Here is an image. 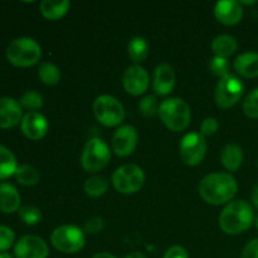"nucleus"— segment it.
<instances>
[{
	"mask_svg": "<svg viewBox=\"0 0 258 258\" xmlns=\"http://www.w3.org/2000/svg\"><path fill=\"white\" fill-rule=\"evenodd\" d=\"M71 8L68 0H43L40 3V13L48 20H58L64 17Z\"/></svg>",
	"mask_w": 258,
	"mask_h": 258,
	"instance_id": "21",
	"label": "nucleus"
},
{
	"mask_svg": "<svg viewBox=\"0 0 258 258\" xmlns=\"http://www.w3.org/2000/svg\"><path fill=\"white\" fill-rule=\"evenodd\" d=\"M15 178H17L18 183L22 184V185L33 186L39 183L40 173L33 165L23 164V165L18 166L17 171H15Z\"/></svg>",
	"mask_w": 258,
	"mask_h": 258,
	"instance_id": "25",
	"label": "nucleus"
},
{
	"mask_svg": "<svg viewBox=\"0 0 258 258\" xmlns=\"http://www.w3.org/2000/svg\"><path fill=\"white\" fill-rule=\"evenodd\" d=\"M219 122L217 118L214 117H207L201 125V134L206 138V136H213L214 134L218 131Z\"/></svg>",
	"mask_w": 258,
	"mask_h": 258,
	"instance_id": "34",
	"label": "nucleus"
},
{
	"mask_svg": "<svg viewBox=\"0 0 258 258\" xmlns=\"http://www.w3.org/2000/svg\"><path fill=\"white\" fill-rule=\"evenodd\" d=\"M214 17L224 25H237L243 18V8L237 0H221L214 5Z\"/></svg>",
	"mask_w": 258,
	"mask_h": 258,
	"instance_id": "14",
	"label": "nucleus"
},
{
	"mask_svg": "<svg viewBox=\"0 0 258 258\" xmlns=\"http://www.w3.org/2000/svg\"><path fill=\"white\" fill-rule=\"evenodd\" d=\"M15 234L12 228L0 224V253L8 251L14 244Z\"/></svg>",
	"mask_w": 258,
	"mask_h": 258,
	"instance_id": "33",
	"label": "nucleus"
},
{
	"mask_svg": "<svg viewBox=\"0 0 258 258\" xmlns=\"http://www.w3.org/2000/svg\"><path fill=\"white\" fill-rule=\"evenodd\" d=\"M241 258H258V238L252 239L242 251Z\"/></svg>",
	"mask_w": 258,
	"mask_h": 258,
	"instance_id": "36",
	"label": "nucleus"
},
{
	"mask_svg": "<svg viewBox=\"0 0 258 258\" xmlns=\"http://www.w3.org/2000/svg\"><path fill=\"white\" fill-rule=\"evenodd\" d=\"M209 71H211L214 76H218V77L221 78L231 75V73H229L228 59H227V58L214 55L211 59V62H209Z\"/></svg>",
	"mask_w": 258,
	"mask_h": 258,
	"instance_id": "31",
	"label": "nucleus"
},
{
	"mask_svg": "<svg viewBox=\"0 0 258 258\" xmlns=\"http://www.w3.org/2000/svg\"><path fill=\"white\" fill-rule=\"evenodd\" d=\"M19 218L28 226H35L43 219L42 212L34 206H25L19 209Z\"/></svg>",
	"mask_w": 258,
	"mask_h": 258,
	"instance_id": "29",
	"label": "nucleus"
},
{
	"mask_svg": "<svg viewBox=\"0 0 258 258\" xmlns=\"http://www.w3.org/2000/svg\"><path fill=\"white\" fill-rule=\"evenodd\" d=\"M128 57L134 63H141L148 58L149 55V44L145 38L134 37L127 45Z\"/></svg>",
	"mask_w": 258,
	"mask_h": 258,
	"instance_id": "24",
	"label": "nucleus"
},
{
	"mask_svg": "<svg viewBox=\"0 0 258 258\" xmlns=\"http://www.w3.org/2000/svg\"><path fill=\"white\" fill-rule=\"evenodd\" d=\"M38 77L44 85L55 86L60 81V71L50 62H43L38 68Z\"/></svg>",
	"mask_w": 258,
	"mask_h": 258,
	"instance_id": "26",
	"label": "nucleus"
},
{
	"mask_svg": "<svg viewBox=\"0 0 258 258\" xmlns=\"http://www.w3.org/2000/svg\"><path fill=\"white\" fill-rule=\"evenodd\" d=\"M123 88L133 96H140L145 93L149 88V75L144 67L139 64L130 66L123 72L122 76Z\"/></svg>",
	"mask_w": 258,
	"mask_h": 258,
	"instance_id": "13",
	"label": "nucleus"
},
{
	"mask_svg": "<svg viewBox=\"0 0 258 258\" xmlns=\"http://www.w3.org/2000/svg\"><path fill=\"white\" fill-rule=\"evenodd\" d=\"M175 87V73L173 67L166 63H161L154 71L153 88L156 95L166 96Z\"/></svg>",
	"mask_w": 258,
	"mask_h": 258,
	"instance_id": "17",
	"label": "nucleus"
},
{
	"mask_svg": "<svg viewBox=\"0 0 258 258\" xmlns=\"http://www.w3.org/2000/svg\"><path fill=\"white\" fill-rule=\"evenodd\" d=\"M23 134L30 140H40L44 138L48 133V121L44 115L39 112H28L23 116V120L20 122Z\"/></svg>",
	"mask_w": 258,
	"mask_h": 258,
	"instance_id": "15",
	"label": "nucleus"
},
{
	"mask_svg": "<svg viewBox=\"0 0 258 258\" xmlns=\"http://www.w3.org/2000/svg\"><path fill=\"white\" fill-rule=\"evenodd\" d=\"M163 258H189L188 251L183 246H171L168 251L165 252Z\"/></svg>",
	"mask_w": 258,
	"mask_h": 258,
	"instance_id": "37",
	"label": "nucleus"
},
{
	"mask_svg": "<svg viewBox=\"0 0 258 258\" xmlns=\"http://www.w3.org/2000/svg\"><path fill=\"white\" fill-rule=\"evenodd\" d=\"M20 209V194L10 183L0 184V211L12 214Z\"/></svg>",
	"mask_w": 258,
	"mask_h": 258,
	"instance_id": "18",
	"label": "nucleus"
},
{
	"mask_svg": "<svg viewBox=\"0 0 258 258\" xmlns=\"http://www.w3.org/2000/svg\"><path fill=\"white\" fill-rule=\"evenodd\" d=\"M42 57L39 43L29 37H20L13 40L7 48V59L15 67H32Z\"/></svg>",
	"mask_w": 258,
	"mask_h": 258,
	"instance_id": "4",
	"label": "nucleus"
},
{
	"mask_svg": "<svg viewBox=\"0 0 258 258\" xmlns=\"http://www.w3.org/2000/svg\"><path fill=\"white\" fill-rule=\"evenodd\" d=\"M233 67L238 75L244 78L258 77V53L246 52L234 59Z\"/></svg>",
	"mask_w": 258,
	"mask_h": 258,
	"instance_id": "19",
	"label": "nucleus"
},
{
	"mask_svg": "<svg viewBox=\"0 0 258 258\" xmlns=\"http://www.w3.org/2000/svg\"><path fill=\"white\" fill-rule=\"evenodd\" d=\"M243 112L249 118H258V88L252 91L243 101Z\"/></svg>",
	"mask_w": 258,
	"mask_h": 258,
	"instance_id": "32",
	"label": "nucleus"
},
{
	"mask_svg": "<svg viewBox=\"0 0 258 258\" xmlns=\"http://www.w3.org/2000/svg\"><path fill=\"white\" fill-rule=\"evenodd\" d=\"M241 5H253V4H257V0H252V2H246V0H241Z\"/></svg>",
	"mask_w": 258,
	"mask_h": 258,
	"instance_id": "41",
	"label": "nucleus"
},
{
	"mask_svg": "<svg viewBox=\"0 0 258 258\" xmlns=\"http://www.w3.org/2000/svg\"><path fill=\"white\" fill-rule=\"evenodd\" d=\"M19 103L22 107L25 108V110L30 111V112H35L37 110L42 108L43 97L39 92H37V91H27V92L20 97Z\"/></svg>",
	"mask_w": 258,
	"mask_h": 258,
	"instance_id": "28",
	"label": "nucleus"
},
{
	"mask_svg": "<svg viewBox=\"0 0 258 258\" xmlns=\"http://www.w3.org/2000/svg\"><path fill=\"white\" fill-rule=\"evenodd\" d=\"M23 111L19 101L0 97V128H12L22 122Z\"/></svg>",
	"mask_w": 258,
	"mask_h": 258,
	"instance_id": "16",
	"label": "nucleus"
},
{
	"mask_svg": "<svg viewBox=\"0 0 258 258\" xmlns=\"http://www.w3.org/2000/svg\"><path fill=\"white\" fill-rule=\"evenodd\" d=\"M221 161L228 171H237L243 164V150L238 144H227L222 149Z\"/></svg>",
	"mask_w": 258,
	"mask_h": 258,
	"instance_id": "20",
	"label": "nucleus"
},
{
	"mask_svg": "<svg viewBox=\"0 0 258 258\" xmlns=\"http://www.w3.org/2000/svg\"><path fill=\"white\" fill-rule=\"evenodd\" d=\"M93 115L106 127L118 126L125 118V108L116 97L110 95L98 96L93 102Z\"/></svg>",
	"mask_w": 258,
	"mask_h": 258,
	"instance_id": "8",
	"label": "nucleus"
},
{
	"mask_svg": "<svg viewBox=\"0 0 258 258\" xmlns=\"http://www.w3.org/2000/svg\"><path fill=\"white\" fill-rule=\"evenodd\" d=\"M105 227V221L101 217H93V218H90L85 223V232L90 234H97L100 233L101 231Z\"/></svg>",
	"mask_w": 258,
	"mask_h": 258,
	"instance_id": "35",
	"label": "nucleus"
},
{
	"mask_svg": "<svg viewBox=\"0 0 258 258\" xmlns=\"http://www.w3.org/2000/svg\"><path fill=\"white\" fill-rule=\"evenodd\" d=\"M251 201H252V204H253V206L258 209V184L256 186H254L253 190H252Z\"/></svg>",
	"mask_w": 258,
	"mask_h": 258,
	"instance_id": "38",
	"label": "nucleus"
},
{
	"mask_svg": "<svg viewBox=\"0 0 258 258\" xmlns=\"http://www.w3.org/2000/svg\"><path fill=\"white\" fill-rule=\"evenodd\" d=\"M212 50H213L214 54L217 57L222 58H228L232 54H234V52L238 48V42L234 37L229 34H221L217 35L213 40H212Z\"/></svg>",
	"mask_w": 258,
	"mask_h": 258,
	"instance_id": "22",
	"label": "nucleus"
},
{
	"mask_svg": "<svg viewBox=\"0 0 258 258\" xmlns=\"http://www.w3.org/2000/svg\"><path fill=\"white\" fill-rule=\"evenodd\" d=\"M138 141L139 134L136 128L131 125H123L120 126L113 134L111 146L116 155L120 158H126L135 151Z\"/></svg>",
	"mask_w": 258,
	"mask_h": 258,
	"instance_id": "11",
	"label": "nucleus"
},
{
	"mask_svg": "<svg viewBox=\"0 0 258 258\" xmlns=\"http://www.w3.org/2000/svg\"><path fill=\"white\" fill-rule=\"evenodd\" d=\"M14 256L17 258H48L49 247L40 237L28 234L15 243Z\"/></svg>",
	"mask_w": 258,
	"mask_h": 258,
	"instance_id": "12",
	"label": "nucleus"
},
{
	"mask_svg": "<svg viewBox=\"0 0 258 258\" xmlns=\"http://www.w3.org/2000/svg\"><path fill=\"white\" fill-rule=\"evenodd\" d=\"M254 222V212L246 201H233L227 204L219 214V226L227 234H239L251 228Z\"/></svg>",
	"mask_w": 258,
	"mask_h": 258,
	"instance_id": "2",
	"label": "nucleus"
},
{
	"mask_svg": "<svg viewBox=\"0 0 258 258\" xmlns=\"http://www.w3.org/2000/svg\"><path fill=\"white\" fill-rule=\"evenodd\" d=\"M254 223H256V228L258 229V217L256 218V221H254Z\"/></svg>",
	"mask_w": 258,
	"mask_h": 258,
	"instance_id": "43",
	"label": "nucleus"
},
{
	"mask_svg": "<svg viewBox=\"0 0 258 258\" xmlns=\"http://www.w3.org/2000/svg\"><path fill=\"white\" fill-rule=\"evenodd\" d=\"M159 107L160 105L158 102V98L153 95L145 96L139 103V110H140L141 115L149 118L159 115Z\"/></svg>",
	"mask_w": 258,
	"mask_h": 258,
	"instance_id": "30",
	"label": "nucleus"
},
{
	"mask_svg": "<svg viewBox=\"0 0 258 258\" xmlns=\"http://www.w3.org/2000/svg\"><path fill=\"white\" fill-rule=\"evenodd\" d=\"M243 83L236 76L228 75L221 78L216 87V92H214V100H216L217 106L221 108L233 107L243 96Z\"/></svg>",
	"mask_w": 258,
	"mask_h": 258,
	"instance_id": "10",
	"label": "nucleus"
},
{
	"mask_svg": "<svg viewBox=\"0 0 258 258\" xmlns=\"http://www.w3.org/2000/svg\"><path fill=\"white\" fill-rule=\"evenodd\" d=\"M92 258H117L113 254L107 253V252H100V253H96L95 256H92Z\"/></svg>",
	"mask_w": 258,
	"mask_h": 258,
	"instance_id": "39",
	"label": "nucleus"
},
{
	"mask_svg": "<svg viewBox=\"0 0 258 258\" xmlns=\"http://www.w3.org/2000/svg\"><path fill=\"white\" fill-rule=\"evenodd\" d=\"M111 183L116 191L121 194H135L145 183V173L135 164H126L116 169L111 178Z\"/></svg>",
	"mask_w": 258,
	"mask_h": 258,
	"instance_id": "7",
	"label": "nucleus"
},
{
	"mask_svg": "<svg viewBox=\"0 0 258 258\" xmlns=\"http://www.w3.org/2000/svg\"><path fill=\"white\" fill-rule=\"evenodd\" d=\"M159 117L164 125L174 133L184 131L191 120L190 106L178 97L166 98L160 103Z\"/></svg>",
	"mask_w": 258,
	"mask_h": 258,
	"instance_id": "3",
	"label": "nucleus"
},
{
	"mask_svg": "<svg viewBox=\"0 0 258 258\" xmlns=\"http://www.w3.org/2000/svg\"><path fill=\"white\" fill-rule=\"evenodd\" d=\"M198 190L204 202L222 206L231 203L238 190V183L229 173H211L202 179Z\"/></svg>",
	"mask_w": 258,
	"mask_h": 258,
	"instance_id": "1",
	"label": "nucleus"
},
{
	"mask_svg": "<svg viewBox=\"0 0 258 258\" xmlns=\"http://www.w3.org/2000/svg\"><path fill=\"white\" fill-rule=\"evenodd\" d=\"M17 169L18 161L15 155L7 146L0 144V180H5L12 175H15Z\"/></svg>",
	"mask_w": 258,
	"mask_h": 258,
	"instance_id": "23",
	"label": "nucleus"
},
{
	"mask_svg": "<svg viewBox=\"0 0 258 258\" xmlns=\"http://www.w3.org/2000/svg\"><path fill=\"white\" fill-rule=\"evenodd\" d=\"M207 140L201 133H189L181 139L179 155L185 165L197 166L203 161L207 154Z\"/></svg>",
	"mask_w": 258,
	"mask_h": 258,
	"instance_id": "9",
	"label": "nucleus"
},
{
	"mask_svg": "<svg viewBox=\"0 0 258 258\" xmlns=\"http://www.w3.org/2000/svg\"><path fill=\"white\" fill-rule=\"evenodd\" d=\"M111 151L107 144L100 138H93L86 143L81 154V165L88 173H98L107 166Z\"/></svg>",
	"mask_w": 258,
	"mask_h": 258,
	"instance_id": "5",
	"label": "nucleus"
},
{
	"mask_svg": "<svg viewBox=\"0 0 258 258\" xmlns=\"http://www.w3.org/2000/svg\"><path fill=\"white\" fill-rule=\"evenodd\" d=\"M83 188H85V191L87 196L92 197V198H98V197H102L107 191L108 181L103 176L93 175L90 176L85 181V186Z\"/></svg>",
	"mask_w": 258,
	"mask_h": 258,
	"instance_id": "27",
	"label": "nucleus"
},
{
	"mask_svg": "<svg viewBox=\"0 0 258 258\" xmlns=\"http://www.w3.org/2000/svg\"><path fill=\"white\" fill-rule=\"evenodd\" d=\"M125 258H146V256L144 253H141V252H131Z\"/></svg>",
	"mask_w": 258,
	"mask_h": 258,
	"instance_id": "40",
	"label": "nucleus"
},
{
	"mask_svg": "<svg viewBox=\"0 0 258 258\" xmlns=\"http://www.w3.org/2000/svg\"><path fill=\"white\" fill-rule=\"evenodd\" d=\"M52 246L62 253H77L82 251L86 243V237L82 229L72 224L57 227L50 236Z\"/></svg>",
	"mask_w": 258,
	"mask_h": 258,
	"instance_id": "6",
	"label": "nucleus"
},
{
	"mask_svg": "<svg viewBox=\"0 0 258 258\" xmlns=\"http://www.w3.org/2000/svg\"><path fill=\"white\" fill-rule=\"evenodd\" d=\"M0 258H13V256L12 254L7 253V252H2V253H0Z\"/></svg>",
	"mask_w": 258,
	"mask_h": 258,
	"instance_id": "42",
	"label": "nucleus"
}]
</instances>
